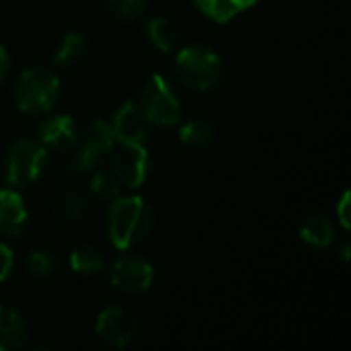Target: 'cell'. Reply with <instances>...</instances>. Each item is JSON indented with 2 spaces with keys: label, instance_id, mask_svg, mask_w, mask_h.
Listing matches in <instances>:
<instances>
[{
  "label": "cell",
  "instance_id": "cell-21",
  "mask_svg": "<svg viewBox=\"0 0 351 351\" xmlns=\"http://www.w3.org/2000/svg\"><path fill=\"white\" fill-rule=\"evenodd\" d=\"M58 261L49 251H31L25 259V269L33 278H47L56 271Z\"/></svg>",
  "mask_w": 351,
  "mask_h": 351
},
{
  "label": "cell",
  "instance_id": "cell-26",
  "mask_svg": "<svg viewBox=\"0 0 351 351\" xmlns=\"http://www.w3.org/2000/svg\"><path fill=\"white\" fill-rule=\"evenodd\" d=\"M8 66H10V62H8V53H6V49L0 45V82L6 78V74H8Z\"/></svg>",
  "mask_w": 351,
  "mask_h": 351
},
{
  "label": "cell",
  "instance_id": "cell-17",
  "mask_svg": "<svg viewBox=\"0 0 351 351\" xmlns=\"http://www.w3.org/2000/svg\"><path fill=\"white\" fill-rule=\"evenodd\" d=\"M300 239L319 249H327L335 241V228L333 222L327 216H311L302 226H300Z\"/></svg>",
  "mask_w": 351,
  "mask_h": 351
},
{
  "label": "cell",
  "instance_id": "cell-18",
  "mask_svg": "<svg viewBox=\"0 0 351 351\" xmlns=\"http://www.w3.org/2000/svg\"><path fill=\"white\" fill-rule=\"evenodd\" d=\"M84 49H86V39H84V35L78 33V31H70V33H66L64 39L60 41V45H58V49H56V53H53V64H56L58 68H64V70H66V68H72V66H76V64L82 60Z\"/></svg>",
  "mask_w": 351,
  "mask_h": 351
},
{
  "label": "cell",
  "instance_id": "cell-3",
  "mask_svg": "<svg viewBox=\"0 0 351 351\" xmlns=\"http://www.w3.org/2000/svg\"><path fill=\"white\" fill-rule=\"evenodd\" d=\"M222 58L208 45L183 47L175 58V74L191 90H212L222 78Z\"/></svg>",
  "mask_w": 351,
  "mask_h": 351
},
{
  "label": "cell",
  "instance_id": "cell-4",
  "mask_svg": "<svg viewBox=\"0 0 351 351\" xmlns=\"http://www.w3.org/2000/svg\"><path fill=\"white\" fill-rule=\"evenodd\" d=\"M47 162V148L37 138H19L14 140L4 158V177L12 187L33 185Z\"/></svg>",
  "mask_w": 351,
  "mask_h": 351
},
{
  "label": "cell",
  "instance_id": "cell-1",
  "mask_svg": "<svg viewBox=\"0 0 351 351\" xmlns=\"http://www.w3.org/2000/svg\"><path fill=\"white\" fill-rule=\"evenodd\" d=\"M154 230V212L138 195L115 197L107 212V237L117 251L140 247Z\"/></svg>",
  "mask_w": 351,
  "mask_h": 351
},
{
  "label": "cell",
  "instance_id": "cell-14",
  "mask_svg": "<svg viewBox=\"0 0 351 351\" xmlns=\"http://www.w3.org/2000/svg\"><path fill=\"white\" fill-rule=\"evenodd\" d=\"M29 339V327L21 313L0 306V351L21 350Z\"/></svg>",
  "mask_w": 351,
  "mask_h": 351
},
{
  "label": "cell",
  "instance_id": "cell-15",
  "mask_svg": "<svg viewBox=\"0 0 351 351\" xmlns=\"http://www.w3.org/2000/svg\"><path fill=\"white\" fill-rule=\"evenodd\" d=\"M144 35H146L148 43L162 53H171L179 45V31L169 16L150 19L144 27Z\"/></svg>",
  "mask_w": 351,
  "mask_h": 351
},
{
  "label": "cell",
  "instance_id": "cell-12",
  "mask_svg": "<svg viewBox=\"0 0 351 351\" xmlns=\"http://www.w3.org/2000/svg\"><path fill=\"white\" fill-rule=\"evenodd\" d=\"M29 220L27 206L14 189H0V237L16 239Z\"/></svg>",
  "mask_w": 351,
  "mask_h": 351
},
{
  "label": "cell",
  "instance_id": "cell-11",
  "mask_svg": "<svg viewBox=\"0 0 351 351\" xmlns=\"http://www.w3.org/2000/svg\"><path fill=\"white\" fill-rule=\"evenodd\" d=\"M117 142H134L144 144L148 136V121L136 101H125L119 105V109L113 115V121H109Z\"/></svg>",
  "mask_w": 351,
  "mask_h": 351
},
{
  "label": "cell",
  "instance_id": "cell-25",
  "mask_svg": "<svg viewBox=\"0 0 351 351\" xmlns=\"http://www.w3.org/2000/svg\"><path fill=\"white\" fill-rule=\"evenodd\" d=\"M350 191H343V195H341V199H339V204L335 208V216H337L343 230H350Z\"/></svg>",
  "mask_w": 351,
  "mask_h": 351
},
{
  "label": "cell",
  "instance_id": "cell-19",
  "mask_svg": "<svg viewBox=\"0 0 351 351\" xmlns=\"http://www.w3.org/2000/svg\"><path fill=\"white\" fill-rule=\"evenodd\" d=\"M214 125L210 119H204V117H191L187 119L181 128H179V140L181 144L185 146H191V148H204L208 146L212 140H214Z\"/></svg>",
  "mask_w": 351,
  "mask_h": 351
},
{
  "label": "cell",
  "instance_id": "cell-20",
  "mask_svg": "<svg viewBox=\"0 0 351 351\" xmlns=\"http://www.w3.org/2000/svg\"><path fill=\"white\" fill-rule=\"evenodd\" d=\"M68 261L72 271L80 276H95L105 267L103 253L93 245H78L76 249H72Z\"/></svg>",
  "mask_w": 351,
  "mask_h": 351
},
{
  "label": "cell",
  "instance_id": "cell-27",
  "mask_svg": "<svg viewBox=\"0 0 351 351\" xmlns=\"http://www.w3.org/2000/svg\"><path fill=\"white\" fill-rule=\"evenodd\" d=\"M341 257H343L346 261L350 259V245H348V243H346V245H343V249H341Z\"/></svg>",
  "mask_w": 351,
  "mask_h": 351
},
{
  "label": "cell",
  "instance_id": "cell-22",
  "mask_svg": "<svg viewBox=\"0 0 351 351\" xmlns=\"http://www.w3.org/2000/svg\"><path fill=\"white\" fill-rule=\"evenodd\" d=\"M90 191L101 199H115L121 191V185L111 171H97L90 175Z\"/></svg>",
  "mask_w": 351,
  "mask_h": 351
},
{
  "label": "cell",
  "instance_id": "cell-24",
  "mask_svg": "<svg viewBox=\"0 0 351 351\" xmlns=\"http://www.w3.org/2000/svg\"><path fill=\"white\" fill-rule=\"evenodd\" d=\"M14 269V253L6 243H0V284L12 274Z\"/></svg>",
  "mask_w": 351,
  "mask_h": 351
},
{
  "label": "cell",
  "instance_id": "cell-7",
  "mask_svg": "<svg viewBox=\"0 0 351 351\" xmlns=\"http://www.w3.org/2000/svg\"><path fill=\"white\" fill-rule=\"evenodd\" d=\"M115 142H117V138H115V132H113L111 123L103 121V119H95L88 125L82 144L76 148V152L72 156V162H70V169L76 175L93 173L101 165L103 156L111 152Z\"/></svg>",
  "mask_w": 351,
  "mask_h": 351
},
{
  "label": "cell",
  "instance_id": "cell-13",
  "mask_svg": "<svg viewBox=\"0 0 351 351\" xmlns=\"http://www.w3.org/2000/svg\"><path fill=\"white\" fill-rule=\"evenodd\" d=\"M51 210H53V216L60 222L70 224V222H80L86 216L88 206H86V199H84V193L76 185L66 183L53 193Z\"/></svg>",
  "mask_w": 351,
  "mask_h": 351
},
{
  "label": "cell",
  "instance_id": "cell-23",
  "mask_svg": "<svg viewBox=\"0 0 351 351\" xmlns=\"http://www.w3.org/2000/svg\"><path fill=\"white\" fill-rule=\"evenodd\" d=\"M150 0H107L109 10L121 21H134L144 14Z\"/></svg>",
  "mask_w": 351,
  "mask_h": 351
},
{
  "label": "cell",
  "instance_id": "cell-10",
  "mask_svg": "<svg viewBox=\"0 0 351 351\" xmlns=\"http://www.w3.org/2000/svg\"><path fill=\"white\" fill-rule=\"evenodd\" d=\"M78 138L80 136H78L76 121L66 113H56L45 117L37 130V140L47 150H58V152L72 150L78 144Z\"/></svg>",
  "mask_w": 351,
  "mask_h": 351
},
{
  "label": "cell",
  "instance_id": "cell-6",
  "mask_svg": "<svg viewBox=\"0 0 351 351\" xmlns=\"http://www.w3.org/2000/svg\"><path fill=\"white\" fill-rule=\"evenodd\" d=\"M109 171L125 189H138L146 183L150 171V154L144 144L115 142L111 148Z\"/></svg>",
  "mask_w": 351,
  "mask_h": 351
},
{
  "label": "cell",
  "instance_id": "cell-16",
  "mask_svg": "<svg viewBox=\"0 0 351 351\" xmlns=\"http://www.w3.org/2000/svg\"><path fill=\"white\" fill-rule=\"evenodd\" d=\"M259 0H193V4L212 21L228 23L241 12L253 8Z\"/></svg>",
  "mask_w": 351,
  "mask_h": 351
},
{
  "label": "cell",
  "instance_id": "cell-5",
  "mask_svg": "<svg viewBox=\"0 0 351 351\" xmlns=\"http://www.w3.org/2000/svg\"><path fill=\"white\" fill-rule=\"evenodd\" d=\"M148 123L154 125H175L181 119V99L171 84V80L162 74L148 76L140 101H138Z\"/></svg>",
  "mask_w": 351,
  "mask_h": 351
},
{
  "label": "cell",
  "instance_id": "cell-8",
  "mask_svg": "<svg viewBox=\"0 0 351 351\" xmlns=\"http://www.w3.org/2000/svg\"><path fill=\"white\" fill-rule=\"evenodd\" d=\"M154 282V267L140 255H123L109 267V284L123 294H144Z\"/></svg>",
  "mask_w": 351,
  "mask_h": 351
},
{
  "label": "cell",
  "instance_id": "cell-9",
  "mask_svg": "<svg viewBox=\"0 0 351 351\" xmlns=\"http://www.w3.org/2000/svg\"><path fill=\"white\" fill-rule=\"evenodd\" d=\"M95 331L101 341H105L109 348L125 350L136 339L138 327L130 311L121 306H107L99 313Z\"/></svg>",
  "mask_w": 351,
  "mask_h": 351
},
{
  "label": "cell",
  "instance_id": "cell-2",
  "mask_svg": "<svg viewBox=\"0 0 351 351\" xmlns=\"http://www.w3.org/2000/svg\"><path fill=\"white\" fill-rule=\"evenodd\" d=\"M60 99V78L45 66L25 68L14 82V103L25 115H45Z\"/></svg>",
  "mask_w": 351,
  "mask_h": 351
}]
</instances>
